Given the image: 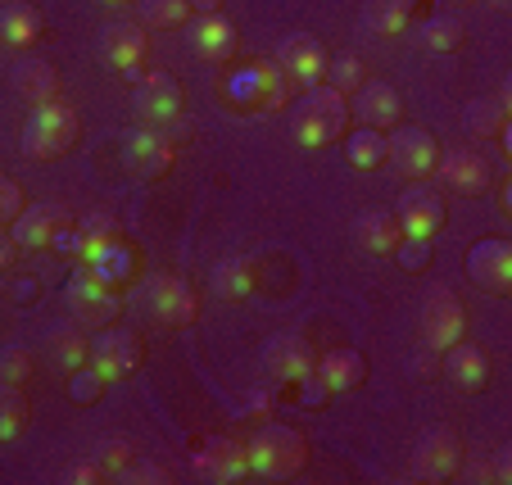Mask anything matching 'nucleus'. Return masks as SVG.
<instances>
[{
  "label": "nucleus",
  "mask_w": 512,
  "mask_h": 485,
  "mask_svg": "<svg viewBox=\"0 0 512 485\" xmlns=\"http://www.w3.org/2000/svg\"><path fill=\"white\" fill-rule=\"evenodd\" d=\"M313 377L331 390V395H349L358 381L368 377V359L358 350H331V354H318L313 363Z\"/></svg>",
  "instance_id": "obj_22"
},
{
  "label": "nucleus",
  "mask_w": 512,
  "mask_h": 485,
  "mask_svg": "<svg viewBox=\"0 0 512 485\" xmlns=\"http://www.w3.org/2000/svg\"><path fill=\"white\" fill-rule=\"evenodd\" d=\"M368 28L377 37H404L413 28V0H372Z\"/></svg>",
  "instance_id": "obj_34"
},
{
  "label": "nucleus",
  "mask_w": 512,
  "mask_h": 485,
  "mask_svg": "<svg viewBox=\"0 0 512 485\" xmlns=\"http://www.w3.org/2000/svg\"><path fill=\"white\" fill-rule=\"evenodd\" d=\"M449 363H445V372H449V381L454 386H463V390H481L485 381H490V354L481 350V345H449Z\"/></svg>",
  "instance_id": "obj_26"
},
{
  "label": "nucleus",
  "mask_w": 512,
  "mask_h": 485,
  "mask_svg": "<svg viewBox=\"0 0 512 485\" xmlns=\"http://www.w3.org/2000/svg\"><path fill=\"white\" fill-rule=\"evenodd\" d=\"M227 100L236 109H281L290 100V78L277 64H250L241 73H232Z\"/></svg>",
  "instance_id": "obj_5"
},
{
  "label": "nucleus",
  "mask_w": 512,
  "mask_h": 485,
  "mask_svg": "<svg viewBox=\"0 0 512 485\" xmlns=\"http://www.w3.org/2000/svg\"><path fill=\"white\" fill-rule=\"evenodd\" d=\"M245 454H250V476L259 481H295L309 467V440L295 427L263 422L259 431L245 436Z\"/></svg>",
  "instance_id": "obj_1"
},
{
  "label": "nucleus",
  "mask_w": 512,
  "mask_h": 485,
  "mask_svg": "<svg viewBox=\"0 0 512 485\" xmlns=\"http://www.w3.org/2000/svg\"><path fill=\"white\" fill-rule=\"evenodd\" d=\"M508 87L499 91V96H485V100H472V105L463 109V127L476 136V141H490V136H503L508 132Z\"/></svg>",
  "instance_id": "obj_25"
},
{
  "label": "nucleus",
  "mask_w": 512,
  "mask_h": 485,
  "mask_svg": "<svg viewBox=\"0 0 512 485\" xmlns=\"http://www.w3.org/2000/svg\"><path fill=\"white\" fill-rule=\"evenodd\" d=\"M14 91H19L28 105H41V100H59V73L46 59H23L14 68Z\"/></svg>",
  "instance_id": "obj_28"
},
{
  "label": "nucleus",
  "mask_w": 512,
  "mask_h": 485,
  "mask_svg": "<svg viewBox=\"0 0 512 485\" xmlns=\"http://www.w3.org/2000/svg\"><path fill=\"white\" fill-rule=\"evenodd\" d=\"M354 241H358V250L372 254V259H390L395 245L404 241V232H399L395 214H386V209H368V214H358V223H354Z\"/></svg>",
  "instance_id": "obj_21"
},
{
  "label": "nucleus",
  "mask_w": 512,
  "mask_h": 485,
  "mask_svg": "<svg viewBox=\"0 0 512 485\" xmlns=\"http://www.w3.org/2000/svg\"><path fill=\"white\" fill-rule=\"evenodd\" d=\"M195 472L213 485H236L250 481V454H245V440L236 436H209L195 454Z\"/></svg>",
  "instance_id": "obj_12"
},
{
  "label": "nucleus",
  "mask_w": 512,
  "mask_h": 485,
  "mask_svg": "<svg viewBox=\"0 0 512 485\" xmlns=\"http://www.w3.org/2000/svg\"><path fill=\"white\" fill-rule=\"evenodd\" d=\"M105 386H109V381L100 377L91 363H82L78 372H68V390H73V399H78V404H96V399L105 395Z\"/></svg>",
  "instance_id": "obj_43"
},
{
  "label": "nucleus",
  "mask_w": 512,
  "mask_h": 485,
  "mask_svg": "<svg viewBox=\"0 0 512 485\" xmlns=\"http://www.w3.org/2000/svg\"><path fill=\"white\" fill-rule=\"evenodd\" d=\"M395 218H399V232L404 236L431 241V236L445 227V195L431 191V186H408L395 204Z\"/></svg>",
  "instance_id": "obj_17"
},
{
  "label": "nucleus",
  "mask_w": 512,
  "mask_h": 485,
  "mask_svg": "<svg viewBox=\"0 0 512 485\" xmlns=\"http://www.w3.org/2000/svg\"><path fill=\"white\" fill-rule=\"evenodd\" d=\"M82 136V114L68 105L64 96L59 100H41L32 105L28 123H23V155L28 159H59L78 146Z\"/></svg>",
  "instance_id": "obj_2"
},
{
  "label": "nucleus",
  "mask_w": 512,
  "mask_h": 485,
  "mask_svg": "<svg viewBox=\"0 0 512 485\" xmlns=\"http://www.w3.org/2000/svg\"><path fill=\"white\" fill-rule=\"evenodd\" d=\"M37 37H41V14L32 10V5L14 0V5H5V10H0V41H5V46L28 50Z\"/></svg>",
  "instance_id": "obj_30"
},
{
  "label": "nucleus",
  "mask_w": 512,
  "mask_h": 485,
  "mask_svg": "<svg viewBox=\"0 0 512 485\" xmlns=\"http://www.w3.org/2000/svg\"><path fill=\"white\" fill-rule=\"evenodd\" d=\"M145 304L164 327H191L195 313H200V291L177 272H155L145 282Z\"/></svg>",
  "instance_id": "obj_6"
},
{
  "label": "nucleus",
  "mask_w": 512,
  "mask_h": 485,
  "mask_svg": "<svg viewBox=\"0 0 512 485\" xmlns=\"http://www.w3.org/2000/svg\"><path fill=\"white\" fill-rule=\"evenodd\" d=\"M78 263H96L100 254H105V245L123 241V232H118V218H109L105 209H91V214L78 218Z\"/></svg>",
  "instance_id": "obj_27"
},
{
  "label": "nucleus",
  "mask_w": 512,
  "mask_h": 485,
  "mask_svg": "<svg viewBox=\"0 0 512 485\" xmlns=\"http://www.w3.org/2000/svg\"><path fill=\"white\" fill-rule=\"evenodd\" d=\"M46 359L55 363L59 372H78L82 363L91 359V340L82 336L78 327H59L55 336L46 340Z\"/></svg>",
  "instance_id": "obj_31"
},
{
  "label": "nucleus",
  "mask_w": 512,
  "mask_h": 485,
  "mask_svg": "<svg viewBox=\"0 0 512 485\" xmlns=\"http://www.w3.org/2000/svg\"><path fill=\"white\" fill-rule=\"evenodd\" d=\"M290 136H295V146H304V150H322V146H331V141H340L336 132H331L322 118H313V114H295V123H290Z\"/></svg>",
  "instance_id": "obj_41"
},
{
  "label": "nucleus",
  "mask_w": 512,
  "mask_h": 485,
  "mask_svg": "<svg viewBox=\"0 0 512 485\" xmlns=\"http://www.w3.org/2000/svg\"><path fill=\"white\" fill-rule=\"evenodd\" d=\"M118 481H127V485H164V481H173V472L159 467V463H127L123 472H118Z\"/></svg>",
  "instance_id": "obj_45"
},
{
  "label": "nucleus",
  "mask_w": 512,
  "mask_h": 485,
  "mask_svg": "<svg viewBox=\"0 0 512 485\" xmlns=\"http://www.w3.org/2000/svg\"><path fill=\"white\" fill-rule=\"evenodd\" d=\"M327 46H322L318 37H309V32H290L286 41H281V50H277V59L272 64L281 68L290 78V87H318L322 82V73H327Z\"/></svg>",
  "instance_id": "obj_11"
},
{
  "label": "nucleus",
  "mask_w": 512,
  "mask_h": 485,
  "mask_svg": "<svg viewBox=\"0 0 512 485\" xmlns=\"http://www.w3.org/2000/svg\"><path fill=\"white\" fill-rule=\"evenodd\" d=\"M145 55H150V37L141 23H114L100 37V59L123 78H141L145 73Z\"/></svg>",
  "instance_id": "obj_16"
},
{
  "label": "nucleus",
  "mask_w": 512,
  "mask_h": 485,
  "mask_svg": "<svg viewBox=\"0 0 512 485\" xmlns=\"http://www.w3.org/2000/svg\"><path fill=\"white\" fill-rule=\"evenodd\" d=\"M295 386H300V404H304V408H322V404L331 399V390L322 386V381L313 377V372H309V377H300Z\"/></svg>",
  "instance_id": "obj_47"
},
{
  "label": "nucleus",
  "mask_w": 512,
  "mask_h": 485,
  "mask_svg": "<svg viewBox=\"0 0 512 485\" xmlns=\"http://www.w3.org/2000/svg\"><path fill=\"white\" fill-rule=\"evenodd\" d=\"M467 331V313H463V300H458L454 291H431L422 304V340H426V350L435 354H445L449 345H458Z\"/></svg>",
  "instance_id": "obj_9"
},
{
  "label": "nucleus",
  "mask_w": 512,
  "mask_h": 485,
  "mask_svg": "<svg viewBox=\"0 0 512 485\" xmlns=\"http://www.w3.org/2000/svg\"><path fill=\"white\" fill-rule=\"evenodd\" d=\"M399 91L390 87V82H363V87L349 96V114L363 118V127H377V132H390V127H399Z\"/></svg>",
  "instance_id": "obj_19"
},
{
  "label": "nucleus",
  "mask_w": 512,
  "mask_h": 485,
  "mask_svg": "<svg viewBox=\"0 0 512 485\" xmlns=\"http://www.w3.org/2000/svg\"><path fill=\"white\" fill-rule=\"evenodd\" d=\"M209 286L223 295V300H250L254 286H259V263H254V254H232V259H223L209 272Z\"/></svg>",
  "instance_id": "obj_23"
},
{
  "label": "nucleus",
  "mask_w": 512,
  "mask_h": 485,
  "mask_svg": "<svg viewBox=\"0 0 512 485\" xmlns=\"http://www.w3.org/2000/svg\"><path fill=\"white\" fill-rule=\"evenodd\" d=\"M32 368H37V354L28 345H5L0 350V386H23L32 377Z\"/></svg>",
  "instance_id": "obj_40"
},
{
  "label": "nucleus",
  "mask_w": 512,
  "mask_h": 485,
  "mask_svg": "<svg viewBox=\"0 0 512 485\" xmlns=\"http://www.w3.org/2000/svg\"><path fill=\"white\" fill-rule=\"evenodd\" d=\"M64 223V209H55V204H46V209H23L19 218L10 223V236L19 250H50V241H55V227Z\"/></svg>",
  "instance_id": "obj_24"
},
{
  "label": "nucleus",
  "mask_w": 512,
  "mask_h": 485,
  "mask_svg": "<svg viewBox=\"0 0 512 485\" xmlns=\"http://www.w3.org/2000/svg\"><path fill=\"white\" fill-rule=\"evenodd\" d=\"M499 209H503V214H508V209H512V191H508V182L499 186Z\"/></svg>",
  "instance_id": "obj_51"
},
{
  "label": "nucleus",
  "mask_w": 512,
  "mask_h": 485,
  "mask_svg": "<svg viewBox=\"0 0 512 485\" xmlns=\"http://www.w3.org/2000/svg\"><path fill=\"white\" fill-rule=\"evenodd\" d=\"M182 82L173 73H141L136 78V91H132V109L145 127H168L182 118Z\"/></svg>",
  "instance_id": "obj_7"
},
{
  "label": "nucleus",
  "mask_w": 512,
  "mask_h": 485,
  "mask_svg": "<svg viewBox=\"0 0 512 485\" xmlns=\"http://www.w3.org/2000/svg\"><path fill=\"white\" fill-rule=\"evenodd\" d=\"M100 481H109V476L100 472L91 458H87V463H73V467L64 472V485H100Z\"/></svg>",
  "instance_id": "obj_48"
},
{
  "label": "nucleus",
  "mask_w": 512,
  "mask_h": 485,
  "mask_svg": "<svg viewBox=\"0 0 512 485\" xmlns=\"http://www.w3.org/2000/svg\"><path fill=\"white\" fill-rule=\"evenodd\" d=\"M0 46H5V41H0Z\"/></svg>",
  "instance_id": "obj_54"
},
{
  "label": "nucleus",
  "mask_w": 512,
  "mask_h": 485,
  "mask_svg": "<svg viewBox=\"0 0 512 485\" xmlns=\"http://www.w3.org/2000/svg\"><path fill=\"white\" fill-rule=\"evenodd\" d=\"M28 431V399L19 386H0V445H10Z\"/></svg>",
  "instance_id": "obj_36"
},
{
  "label": "nucleus",
  "mask_w": 512,
  "mask_h": 485,
  "mask_svg": "<svg viewBox=\"0 0 512 485\" xmlns=\"http://www.w3.org/2000/svg\"><path fill=\"white\" fill-rule=\"evenodd\" d=\"M191 50L209 64H227L236 55V28L223 19V14H195L191 19Z\"/></svg>",
  "instance_id": "obj_20"
},
{
  "label": "nucleus",
  "mask_w": 512,
  "mask_h": 485,
  "mask_svg": "<svg viewBox=\"0 0 512 485\" xmlns=\"http://www.w3.org/2000/svg\"><path fill=\"white\" fill-rule=\"evenodd\" d=\"M91 268L100 272V277H105V282H114V286H123L127 277H132L136 272V250L127 241H114V245H105V254H100L96 263H91Z\"/></svg>",
  "instance_id": "obj_38"
},
{
  "label": "nucleus",
  "mask_w": 512,
  "mask_h": 485,
  "mask_svg": "<svg viewBox=\"0 0 512 485\" xmlns=\"http://www.w3.org/2000/svg\"><path fill=\"white\" fill-rule=\"evenodd\" d=\"M23 209H28V204H23L19 182H14V177H0V227H10Z\"/></svg>",
  "instance_id": "obj_46"
},
{
  "label": "nucleus",
  "mask_w": 512,
  "mask_h": 485,
  "mask_svg": "<svg viewBox=\"0 0 512 485\" xmlns=\"http://www.w3.org/2000/svg\"><path fill=\"white\" fill-rule=\"evenodd\" d=\"M177 159V146L168 141L159 127H141V132H132L123 141V164L132 177H145V182H155V177H164L168 168H173Z\"/></svg>",
  "instance_id": "obj_14"
},
{
  "label": "nucleus",
  "mask_w": 512,
  "mask_h": 485,
  "mask_svg": "<svg viewBox=\"0 0 512 485\" xmlns=\"http://www.w3.org/2000/svg\"><path fill=\"white\" fill-rule=\"evenodd\" d=\"M340 141H345V155L354 168L386 164V132H377V127H354V132H345Z\"/></svg>",
  "instance_id": "obj_33"
},
{
  "label": "nucleus",
  "mask_w": 512,
  "mask_h": 485,
  "mask_svg": "<svg viewBox=\"0 0 512 485\" xmlns=\"http://www.w3.org/2000/svg\"><path fill=\"white\" fill-rule=\"evenodd\" d=\"M390 259H399L404 272H426V263H431V241H422V236H404Z\"/></svg>",
  "instance_id": "obj_44"
},
{
  "label": "nucleus",
  "mask_w": 512,
  "mask_h": 485,
  "mask_svg": "<svg viewBox=\"0 0 512 485\" xmlns=\"http://www.w3.org/2000/svg\"><path fill=\"white\" fill-rule=\"evenodd\" d=\"M91 463H96L100 472L109 476V481H118V472H123V467L132 463V445H127L123 436H109V440H100V445H96Z\"/></svg>",
  "instance_id": "obj_42"
},
{
  "label": "nucleus",
  "mask_w": 512,
  "mask_h": 485,
  "mask_svg": "<svg viewBox=\"0 0 512 485\" xmlns=\"http://www.w3.org/2000/svg\"><path fill=\"white\" fill-rule=\"evenodd\" d=\"M100 5H109V10H123V5H136V0H100Z\"/></svg>",
  "instance_id": "obj_52"
},
{
  "label": "nucleus",
  "mask_w": 512,
  "mask_h": 485,
  "mask_svg": "<svg viewBox=\"0 0 512 485\" xmlns=\"http://www.w3.org/2000/svg\"><path fill=\"white\" fill-rule=\"evenodd\" d=\"M300 109H304V114H313V118H322V123H327L336 136L349 132V100L340 96V91H331L327 82H318V87L304 91Z\"/></svg>",
  "instance_id": "obj_29"
},
{
  "label": "nucleus",
  "mask_w": 512,
  "mask_h": 485,
  "mask_svg": "<svg viewBox=\"0 0 512 485\" xmlns=\"http://www.w3.org/2000/svg\"><path fill=\"white\" fill-rule=\"evenodd\" d=\"M472 481H490V485H508L512 481V454L503 445L494 449H481V454L472 458Z\"/></svg>",
  "instance_id": "obj_39"
},
{
  "label": "nucleus",
  "mask_w": 512,
  "mask_h": 485,
  "mask_svg": "<svg viewBox=\"0 0 512 485\" xmlns=\"http://www.w3.org/2000/svg\"><path fill=\"white\" fill-rule=\"evenodd\" d=\"M263 363H268V372L281 381V386H295L300 377L313 372L318 354H313V345L304 336H272L268 350H263Z\"/></svg>",
  "instance_id": "obj_18"
},
{
  "label": "nucleus",
  "mask_w": 512,
  "mask_h": 485,
  "mask_svg": "<svg viewBox=\"0 0 512 485\" xmlns=\"http://www.w3.org/2000/svg\"><path fill=\"white\" fill-rule=\"evenodd\" d=\"M322 82L349 100L358 87H363V82H368V68H363V59H358V55H336V59H327V73H322Z\"/></svg>",
  "instance_id": "obj_37"
},
{
  "label": "nucleus",
  "mask_w": 512,
  "mask_h": 485,
  "mask_svg": "<svg viewBox=\"0 0 512 485\" xmlns=\"http://www.w3.org/2000/svg\"><path fill=\"white\" fill-rule=\"evenodd\" d=\"M91 368L105 381H127L136 368H141V336L127 327H105L96 340H91Z\"/></svg>",
  "instance_id": "obj_10"
},
{
  "label": "nucleus",
  "mask_w": 512,
  "mask_h": 485,
  "mask_svg": "<svg viewBox=\"0 0 512 485\" xmlns=\"http://www.w3.org/2000/svg\"><path fill=\"white\" fill-rule=\"evenodd\" d=\"M490 5H508V0H490Z\"/></svg>",
  "instance_id": "obj_53"
},
{
  "label": "nucleus",
  "mask_w": 512,
  "mask_h": 485,
  "mask_svg": "<svg viewBox=\"0 0 512 485\" xmlns=\"http://www.w3.org/2000/svg\"><path fill=\"white\" fill-rule=\"evenodd\" d=\"M435 159H440V141H435L426 127H390L386 164L395 168L399 177L426 182V177H435Z\"/></svg>",
  "instance_id": "obj_4"
},
{
  "label": "nucleus",
  "mask_w": 512,
  "mask_h": 485,
  "mask_svg": "<svg viewBox=\"0 0 512 485\" xmlns=\"http://www.w3.org/2000/svg\"><path fill=\"white\" fill-rule=\"evenodd\" d=\"M191 14H223V0H186Z\"/></svg>",
  "instance_id": "obj_50"
},
{
  "label": "nucleus",
  "mask_w": 512,
  "mask_h": 485,
  "mask_svg": "<svg viewBox=\"0 0 512 485\" xmlns=\"http://www.w3.org/2000/svg\"><path fill=\"white\" fill-rule=\"evenodd\" d=\"M68 309L82 327H109V322L123 313V286L105 282L91 263H78L73 277H68V291H64Z\"/></svg>",
  "instance_id": "obj_3"
},
{
  "label": "nucleus",
  "mask_w": 512,
  "mask_h": 485,
  "mask_svg": "<svg viewBox=\"0 0 512 485\" xmlns=\"http://www.w3.org/2000/svg\"><path fill=\"white\" fill-rule=\"evenodd\" d=\"M458 472H463V440L449 427L426 431L413 449V476L426 485H440V481H454Z\"/></svg>",
  "instance_id": "obj_8"
},
{
  "label": "nucleus",
  "mask_w": 512,
  "mask_h": 485,
  "mask_svg": "<svg viewBox=\"0 0 512 485\" xmlns=\"http://www.w3.org/2000/svg\"><path fill=\"white\" fill-rule=\"evenodd\" d=\"M191 5L186 0H136V23L145 32H168V28H186Z\"/></svg>",
  "instance_id": "obj_32"
},
{
  "label": "nucleus",
  "mask_w": 512,
  "mask_h": 485,
  "mask_svg": "<svg viewBox=\"0 0 512 485\" xmlns=\"http://www.w3.org/2000/svg\"><path fill=\"white\" fill-rule=\"evenodd\" d=\"M435 173H440V182H449V191H458V195H481V191H490L494 186L490 159H485L481 150H472V146L445 150V155L435 159Z\"/></svg>",
  "instance_id": "obj_15"
},
{
  "label": "nucleus",
  "mask_w": 512,
  "mask_h": 485,
  "mask_svg": "<svg viewBox=\"0 0 512 485\" xmlns=\"http://www.w3.org/2000/svg\"><path fill=\"white\" fill-rule=\"evenodd\" d=\"M467 277H472L476 291L485 295H508L512 291V245L490 236V241H476L467 250Z\"/></svg>",
  "instance_id": "obj_13"
},
{
  "label": "nucleus",
  "mask_w": 512,
  "mask_h": 485,
  "mask_svg": "<svg viewBox=\"0 0 512 485\" xmlns=\"http://www.w3.org/2000/svg\"><path fill=\"white\" fill-rule=\"evenodd\" d=\"M14 263H19V245H14V236L0 227V272H10Z\"/></svg>",
  "instance_id": "obj_49"
},
{
  "label": "nucleus",
  "mask_w": 512,
  "mask_h": 485,
  "mask_svg": "<svg viewBox=\"0 0 512 485\" xmlns=\"http://www.w3.org/2000/svg\"><path fill=\"white\" fill-rule=\"evenodd\" d=\"M417 37H422L426 50H440V55H449V50L463 46L467 28H463V19H454V14H435V19H426L422 28H417Z\"/></svg>",
  "instance_id": "obj_35"
}]
</instances>
